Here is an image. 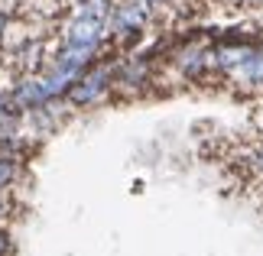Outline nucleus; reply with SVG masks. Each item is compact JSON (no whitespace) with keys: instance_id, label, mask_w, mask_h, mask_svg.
I'll list each match as a JSON object with an SVG mask.
<instances>
[{"instance_id":"f257e3e1","label":"nucleus","mask_w":263,"mask_h":256,"mask_svg":"<svg viewBox=\"0 0 263 256\" xmlns=\"http://www.w3.org/2000/svg\"><path fill=\"white\" fill-rule=\"evenodd\" d=\"M156 7L146 4V0H114L110 7V16H107V33L117 46H134L140 36L146 33L149 19H153Z\"/></svg>"},{"instance_id":"f03ea898","label":"nucleus","mask_w":263,"mask_h":256,"mask_svg":"<svg viewBox=\"0 0 263 256\" xmlns=\"http://www.w3.org/2000/svg\"><path fill=\"white\" fill-rule=\"evenodd\" d=\"M110 91H114V62H104V55H101L98 62L68 88L65 101H68L72 110H88V107L101 104Z\"/></svg>"},{"instance_id":"7ed1b4c3","label":"nucleus","mask_w":263,"mask_h":256,"mask_svg":"<svg viewBox=\"0 0 263 256\" xmlns=\"http://www.w3.org/2000/svg\"><path fill=\"white\" fill-rule=\"evenodd\" d=\"M59 43L78 46V49H104L110 43V33H107V23H101V19L72 13L59 26Z\"/></svg>"},{"instance_id":"20e7f679","label":"nucleus","mask_w":263,"mask_h":256,"mask_svg":"<svg viewBox=\"0 0 263 256\" xmlns=\"http://www.w3.org/2000/svg\"><path fill=\"white\" fill-rule=\"evenodd\" d=\"M23 162L26 156L0 149V191H16L20 179H23Z\"/></svg>"},{"instance_id":"39448f33","label":"nucleus","mask_w":263,"mask_h":256,"mask_svg":"<svg viewBox=\"0 0 263 256\" xmlns=\"http://www.w3.org/2000/svg\"><path fill=\"white\" fill-rule=\"evenodd\" d=\"M13 250H16L13 230H10V224H0V256H13Z\"/></svg>"},{"instance_id":"423d86ee","label":"nucleus","mask_w":263,"mask_h":256,"mask_svg":"<svg viewBox=\"0 0 263 256\" xmlns=\"http://www.w3.org/2000/svg\"><path fill=\"white\" fill-rule=\"evenodd\" d=\"M13 117H23V114H16L13 104H10V94H7V91H0V127H7Z\"/></svg>"},{"instance_id":"0eeeda50","label":"nucleus","mask_w":263,"mask_h":256,"mask_svg":"<svg viewBox=\"0 0 263 256\" xmlns=\"http://www.w3.org/2000/svg\"><path fill=\"white\" fill-rule=\"evenodd\" d=\"M10 23H13V13H10L7 7H0V39L7 36V29H10Z\"/></svg>"},{"instance_id":"6e6552de","label":"nucleus","mask_w":263,"mask_h":256,"mask_svg":"<svg viewBox=\"0 0 263 256\" xmlns=\"http://www.w3.org/2000/svg\"><path fill=\"white\" fill-rule=\"evenodd\" d=\"M10 218V191H0V224H7Z\"/></svg>"},{"instance_id":"1a4fd4ad","label":"nucleus","mask_w":263,"mask_h":256,"mask_svg":"<svg viewBox=\"0 0 263 256\" xmlns=\"http://www.w3.org/2000/svg\"><path fill=\"white\" fill-rule=\"evenodd\" d=\"M224 4H234V7H263V0H224Z\"/></svg>"},{"instance_id":"9d476101","label":"nucleus","mask_w":263,"mask_h":256,"mask_svg":"<svg viewBox=\"0 0 263 256\" xmlns=\"http://www.w3.org/2000/svg\"><path fill=\"white\" fill-rule=\"evenodd\" d=\"M146 4H153V7H166V4H173V0H146Z\"/></svg>"}]
</instances>
